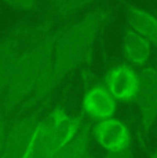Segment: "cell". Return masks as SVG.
<instances>
[{
    "instance_id": "obj_1",
    "label": "cell",
    "mask_w": 157,
    "mask_h": 158,
    "mask_svg": "<svg viewBox=\"0 0 157 158\" xmlns=\"http://www.w3.org/2000/svg\"><path fill=\"white\" fill-rule=\"evenodd\" d=\"M110 17V6L102 4L57 29L50 69L37 91L22 107L31 109L46 103L69 76L91 62L95 44L109 23Z\"/></svg>"
},
{
    "instance_id": "obj_2",
    "label": "cell",
    "mask_w": 157,
    "mask_h": 158,
    "mask_svg": "<svg viewBox=\"0 0 157 158\" xmlns=\"http://www.w3.org/2000/svg\"><path fill=\"white\" fill-rule=\"evenodd\" d=\"M55 32L57 29H53L35 39L21 51L2 96L3 110L13 111L22 107L43 83L53 59Z\"/></svg>"
},
{
    "instance_id": "obj_3",
    "label": "cell",
    "mask_w": 157,
    "mask_h": 158,
    "mask_svg": "<svg viewBox=\"0 0 157 158\" xmlns=\"http://www.w3.org/2000/svg\"><path fill=\"white\" fill-rule=\"evenodd\" d=\"M55 23L44 17L40 22H19L0 39V96H3L21 51L32 40L51 32Z\"/></svg>"
},
{
    "instance_id": "obj_4",
    "label": "cell",
    "mask_w": 157,
    "mask_h": 158,
    "mask_svg": "<svg viewBox=\"0 0 157 158\" xmlns=\"http://www.w3.org/2000/svg\"><path fill=\"white\" fill-rule=\"evenodd\" d=\"M138 105V142L143 147L149 133L157 124V63L147 65L139 70Z\"/></svg>"
},
{
    "instance_id": "obj_5",
    "label": "cell",
    "mask_w": 157,
    "mask_h": 158,
    "mask_svg": "<svg viewBox=\"0 0 157 158\" xmlns=\"http://www.w3.org/2000/svg\"><path fill=\"white\" fill-rule=\"evenodd\" d=\"M40 123L35 114L17 118L7 129L0 158H35Z\"/></svg>"
},
{
    "instance_id": "obj_6",
    "label": "cell",
    "mask_w": 157,
    "mask_h": 158,
    "mask_svg": "<svg viewBox=\"0 0 157 158\" xmlns=\"http://www.w3.org/2000/svg\"><path fill=\"white\" fill-rule=\"evenodd\" d=\"M104 84L117 102H132L139 89V70L127 62L117 63L106 72Z\"/></svg>"
},
{
    "instance_id": "obj_7",
    "label": "cell",
    "mask_w": 157,
    "mask_h": 158,
    "mask_svg": "<svg viewBox=\"0 0 157 158\" xmlns=\"http://www.w3.org/2000/svg\"><path fill=\"white\" fill-rule=\"evenodd\" d=\"M92 139L105 151H119L131 147V131L120 118L108 117L98 120L91 127Z\"/></svg>"
},
{
    "instance_id": "obj_8",
    "label": "cell",
    "mask_w": 157,
    "mask_h": 158,
    "mask_svg": "<svg viewBox=\"0 0 157 158\" xmlns=\"http://www.w3.org/2000/svg\"><path fill=\"white\" fill-rule=\"evenodd\" d=\"M81 107L87 117L98 121L113 117L117 109V101L112 96L105 84H92L84 92Z\"/></svg>"
},
{
    "instance_id": "obj_9",
    "label": "cell",
    "mask_w": 157,
    "mask_h": 158,
    "mask_svg": "<svg viewBox=\"0 0 157 158\" xmlns=\"http://www.w3.org/2000/svg\"><path fill=\"white\" fill-rule=\"evenodd\" d=\"M153 50L155 47L147 39L127 26L123 33L121 52L128 65H131L137 70L146 68L150 62Z\"/></svg>"
},
{
    "instance_id": "obj_10",
    "label": "cell",
    "mask_w": 157,
    "mask_h": 158,
    "mask_svg": "<svg viewBox=\"0 0 157 158\" xmlns=\"http://www.w3.org/2000/svg\"><path fill=\"white\" fill-rule=\"evenodd\" d=\"M127 26L139 33L157 50V15L137 4L124 2Z\"/></svg>"
},
{
    "instance_id": "obj_11",
    "label": "cell",
    "mask_w": 157,
    "mask_h": 158,
    "mask_svg": "<svg viewBox=\"0 0 157 158\" xmlns=\"http://www.w3.org/2000/svg\"><path fill=\"white\" fill-rule=\"evenodd\" d=\"M99 0H44L46 18L54 23L68 22L91 10Z\"/></svg>"
},
{
    "instance_id": "obj_12",
    "label": "cell",
    "mask_w": 157,
    "mask_h": 158,
    "mask_svg": "<svg viewBox=\"0 0 157 158\" xmlns=\"http://www.w3.org/2000/svg\"><path fill=\"white\" fill-rule=\"evenodd\" d=\"M92 133L91 124L88 121H84L78 132L68 143L62 144L46 158H84L90 153V144H91Z\"/></svg>"
},
{
    "instance_id": "obj_13",
    "label": "cell",
    "mask_w": 157,
    "mask_h": 158,
    "mask_svg": "<svg viewBox=\"0 0 157 158\" xmlns=\"http://www.w3.org/2000/svg\"><path fill=\"white\" fill-rule=\"evenodd\" d=\"M6 6L15 11H22V13H29V11H35L39 8L41 2L44 0H0Z\"/></svg>"
},
{
    "instance_id": "obj_14",
    "label": "cell",
    "mask_w": 157,
    "mask_h": 158,
    "mask_svg": "<svg viewBox=\"0 0 157 158\" xmlns=\"http://www.w3.org/2000/svg\"><path fill=\"white\" fill-rule=\"evenodd\" d=\"M102 158H134V153L131 147H127L119 151H105V156Z\"/></svg>"
},
{
    "instance_id": "obj_15",
    "label": "cell",
    "mask_w": 157,
    "mask_h": 158,
    "mask_svg": "<svg viewBox=\"0 0 157 158\" xmlns=\"http://www.w3.org/2000/svg\"><path fill=\"white\" fill-rule=\"evenodd\" d=\"M7 129H8V127H7V121H6V117H4V111L0 107V154H2L3 146H4L6 136H7Z\"/></svg>"
},
{
    "instance_id": "obj_16",
    "label": "cell",
    "mask_w": 157,
    "mask_h": 158,
    "mask_svg": "<svg viewBox=\"0 0 157 158\" xmlns=\"http://www.w3.org/2000/svg\"><path fill=\"white\" fill-rule=\"evenodd\" d=\"M149 158H157V150L152 151V153H150V157H149Z\"/></svg>"
},
{
    "instance_id": "obj_17",
    "label": "cell",
    "mask_w": 157,
    "mask_h": 158,
    "mask_svg": "<svg viewBox=\"0 0 157 158\" xmlns=\"http://www.w3.org/2000/svg\"><path fill=\"white\" fill-rule=\"evenodd\" d=\"M84 158H94V157H92V156H91V154H90V153H88V154H87V156H86V157H84Z\"/></svg>"
},
{
    "instance_id": "obj_18",
    "label": "cell",
    "mask_w": 157,
    "mask_h": 158,
    "mask_svg": "<svg viewBox=\"0 0 157 158\" xmlns=\"http://www.w3.org/2000/svg\"><path fill=\"white\" fill-rule=\"evenodd\" d=\"M0 3H2V2H0Z\"/></svg>"
}]
</instances>
